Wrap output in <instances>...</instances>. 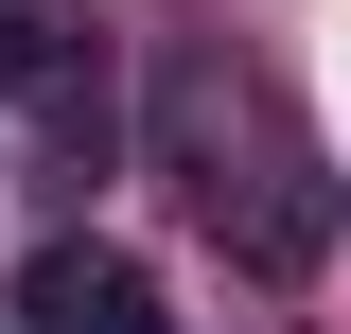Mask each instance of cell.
Returning a JSON list of instances; mask_svg holds the SVG:
<instances>
[{"instance_id":"7a4b0ae2","label":"cell","mask_w":351,"mask_h":334,"mask_svg":"<svg viewBox=\"0 0 351 334\" xmlns=\"http://www.w3.org/2000/svg\"><path fill=\"white\" fill-rule=\"evenodd\" d=\"M18 334H176V299H158V264H141V247L53 229V247L18 264Z\"/></svg>"},{"instance_id":"3957f363","label":"cell","mask_w":351,"mask_h":334,"mask_svg":"<svg viewBox=\"0 0 351 334\" xmlns=\"http://www.w3.org/2000/svg\"><path fill=\"white\" fill-rule=\"evenodd\" d=\"M71 71H88V18H71V0H0V88H36V106H53Z\"/></svg>"},{"instance_id":"6da1fadb","label":"cell","mask_w":351,"mask_h":334,"mask_svg":"<svg viewBox=\"0 0 351 334\" xmlns=\"http://www.w3.org/2000/svg\"><path fill=\"white\" fill-rule=\"evenodd\" d=\"M158 176L193 194V229H211L246 282H316L334 264V176H316V141L263 106V71H158Z\"/></svg>"}]
</instances>
